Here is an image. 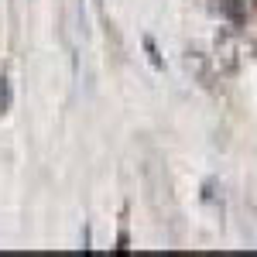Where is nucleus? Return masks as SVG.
I'll use <instances>...</instances> for the list:
<instances>
[{
  "label": "nucleus",
  "instance_id": "nucleus-1",
  "mask_svg": "<svg viewBox=\"0 0 257 257\" xmlns=\"http://www.w3.org/2000/svg\"><path fill=\"white\" fill-rule=\"evenodd\" d=\"M7 103H11V89H7V82L0 79V110H7Z\"/></svg>",
  "mask_w": 257,
  "mask_h": 257
}]
</instances>
